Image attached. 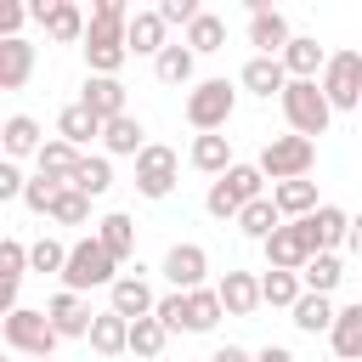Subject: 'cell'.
Returning a JSON list of instances; mask_svg holds the SVG:
<instances>
[{
    "mask_svg": "<svg viewBox=\"0 0 362 362\" xmlns=\"http://www.w3.org/2000/svg\"><path fill=\"white\" fill-rule=\"evenodd\" d=\"M130 6L124 0H96L90 6V28H85V74H107L119 79V68L130 62V45H124V28H130Z\"/></svg>",
    "mask_w": 362,
    "mask_h": 362,
    "instance_id": "cell-1",
    "label": "cell"
},
{
    "mask_svg": "<svg viewBox=\"0 0 362 362\" xmlns=\"http://www.w3.org/2000/svg\"><path fill=\"white\" fill-rule=\"evenodd\" d=\"M255 198H266V175H260V164H232L221 181H209L204 209H209L215 221H238Z\"/></svg>",
    "mask_w": 362,
    "mask_h": 362,
    "instance_id": "cell-2",
    "label": "cell"
},
{
    "mask_svg": "<svg viewBox=\"0 0 362 362\" xmlns=\"http://www.w3.org/2000/svg\"><path fill=\"white\" fill-rule=\"evenodd\" d=\"M124 272H119V260L102 249V238L90 232V238H79L74 249H68V272H62V288H74V294H90V288H113Z\"/></svg>",
    "mask_w": 362,
    "mask_h": 362,
    "instance_id": "cell-3",
    "label": "cell"
},
{
    "mask_svg": "<svg viewBox=\"0 0 362 362\" xmlns=\"http://www.w3.org/2000/svg\"><path fill=\"white\" fill-rule=\"evenodd\" d=\"M232 107H238V90H232L226 79H198V85L187 90V102H181V113H187V124H192L198 136L226 130V124H232Z\"/></svg>",
    "mask_w": 362,
    "mask_h": 362,
    "instance_id": "cell-4",
    "label": "cell"
},
{
    "mask_svg": "<svg viewBox=\"0 0 362 362\" xmlns=\"http://www.w3.org/2000/svg\"><path fill=\"white\" fill-rule=\"evenodd\" d=\"M283 119H288L294 136L317 141V136L328 130V119H334V102L322 96L317 79H288V90H283Z\"/></svg>",
    "mask_w": 362,
    "mask_h": 362,
    "instance_id": "cell-5",
    "label": "cell"
},
{
    "mask_svg": "<svg viewBox=\"0 0 362 362\" xmlns=\"http://www.w3.org/2000/svg\"><path fill=\"white\" fill-rule=\"evenodd\" d=\"M255 164H260V175H266L272 187H277V181H305L311 164H317V141H305V136H294V130H288V136H272Z\"/></svg>",
    "mask_w": 362,
    "mask_h": 362,
    "instance_id": "cell-6",
    "label": "cell"
},
{
    "mask_svg": "<svg viewBox=\"0 0 362 362\" xmlns=\"http://www.w3.org/2000/svg\"><path fill=\"white\" fill-rule=\"evenodd\" d=\"M0 334H6V345L17 351V356H51L57 345H62V334L51 328V317L45 311H34V305H17V311H6V322H0Z\"/></svg>",
    "mask_w": 362,
    "mask_h": 362,
    "instance_id": "cell-7",
    "label": "cell"
},
{
    "mask_svg": "<svg viewBox=\"0 0 362 362\" xmlns=\"http://www.w3.org/2000/svg\"><path fill=\"white\" fill-rule=\"evenodd\" d=\"M317 85L334 102V113H362V51H334Z\"/></svg>",
    "mask_w": 362,
    "mask_h": 362,
    "instance_id": "cell-8",
    "label": "cell"
},
{
    "mask_svg": "<svg viewBox=\"0 0 362 362\" xmlns=\"http://www.w3.org/2000/svg\"><path fill=\"white\" fill-rule=\"evenodd\" d=\"M175 175H181V158H175V147H164V141H147L141 147V158H136V192L141 198H170L175 192Z\"/></svg>",
    "mask_w": 362,
    "mask_h": 362,
    "instance_id": "cell-9",
    "label": "cell"
},
{
    "mask_svg": "<svg viewBox=\"0 0 362 362\" xmlns=\"http://www.w3.org/2000/svg\"><path fill=\"white\" fill-rule=\"evenodd\" d=\"M260 249H266V272H305V260L317 255V243H311L305 221H283Z\"/></svg>",
    "mask_w": 362,
    "mask_h": 362,
    "instance_id": "cell-10",
    "label": "cell"
},
{
    "mask_svg": "<svg viewBox=\"0 0 362 362\" xmlns=\"http://www.w3.org/2000/svg\"><path fill=\"white\" fill-rule=\"evenodd\" d=\"M288 40H294L288 17L277 6H266V0H249V45H255V57H283Z\"/></svg>",
    "mask_w": 362,
    "mask_h": 362,
    "instance_id": "cell-11",
    "label": "cell"
},
{
    "mask_svg": "<svg viewBox=\"0 0 362 362\" xmlns=\"http://www.w3.org/2000/svg\"><path fill=\"white\" fill-rule=\"evenodd\" d=\"M158 272H164V283H170L175 294H192V288H204V272H209V249H204V243H170Z\"/></svg>",
    "mask_w": 362,
    "mask_h": 362,
    "instance_id": "cell-12",
    "label": "cell"
},
{
    "mask_svg": "<svg viewBox=\"0 0 362 362\" xmlns=\"http://www.w3.org/2000/svg\"><path fill=\"white\" fill-rule=\"evenodd\" d=\"M107 311H119V317H130V322H141V317H153L158 311V294H153V283H147V266L136 260V272H124L113 288H107Z\"/></svg>",
    "mask_w": 362,
    "mask_h": 362,
    "instance_id": "cell-13",
    "label": "cell"
},
{
    "mask_svg": "<svg viewBox=\"0 0 362 362\" xmlns=\"http://www.w3.org/2000/svg\"><path fill=\"white\" fill-rule=\"evenodd\" d=\"M28 11H34V23L45 28V40H57V45H85L90 17H85L74 0H45V6H28Z\"/></svg>",
    "mask_w": 362,
    "mask_h": 362,
    "instance_id": "cell-14",
    "label": "cell"
},
{
    "mask_svg": "<svg viewBox=\"0 0 362 362\" xmlns=\"http://www.w3.org/2000/svg\"><path fill=\"white\" fill-rule=\"evenodd\" d=\"M45 317H51V328H57L62 339H90V322H96L90 300L74 294V288H57V294L45 300Z\"/></svg>",
    "mask_w": 362,
    "mask_h": 362,
    "instance_id": "cell-15",
    "label": "cell"
},
{
    "mask_svg": "<svg viewBox=\"0 0 362 362\" xmlns=\"http://www.w3.org/2000/svg\"><path fill=\"white\" fill-rule=\"evenodd\" d=\"M238 85L249 90V96H260V102H283V90H288V68H283V57H249L243 62V74H238Z\"/></svg>",
    "mask_w": 362,
    "mask_h": 362,
    "instance_id": "cell-16",
    "label": "cell"
},
{
    "mask_svg": "<svg viewBox=\"0 0 362 362\" xmlns=\"http://www.w3.org/2000/svg\"><path fill=\"white\" fill-rule=\"evenodd\" d=\"M79 102H85L102 124H113V119H124V113H130V107H124V85H119V79H107V74H85Z\"/></svg>",
    "mask_w": 362,
    "mask_h": 362,
    "instance_id": "cell-17",
    "label": "cell"
},
{
    "mask_svg": "<svg viewBox=\"0 0 362 362\" xmlns=\"http://www.w3.org/2000/svg\"><path fill=\"white\" fill-rule=\"evenodd\" d=\"M124 45H130V57H153V62H158V51L170 45V23L158 17V6L130 17V28H124Z\"/></svg>",
    "mask_w": 362,
    "mask_h": 362,
    "instance_id": "cell-18",
    "label": "cell"
},
{
    "mask_svg": "<svg viewBox=\"0 0 362 362\" xmlns=\"http://www.w3.org/2000/svg\"><path fill=\"white\" fill-rule=\"evenodd\" d=\"M215 294H221V305H226V317H255L266 300H260V277L255 272H226L221 283H215Z\"/></svg>",
    "mask_w": 362,
    "mask_h": 362,
    "instance_id": "cell-19",
    "label": "cell"
},
{
    "mask_svg": "<svg viewBox=\"0 0 362 362\" xmlns=\"http://www.w3.org/2000/svg\"><path fill=\"white\" fill-rule=\"evenodd\" d=\"M45 141H51V136H45V130H40V119H28V113H11V119L0 124V147H6V158H11V164H17V158H28V153L40 158V147H45Z\"/></svg>",
    "mask_w": 362,
    "mask_h": 362,
    "instance_id": "cell-20",
    "label": "cell"
},
{
    "mask_svg": "<svg viewBox=\"0 0 362 362\" xmlns=\"http://www.w3.org/2000/svg\"><path fill=\"white\" fill-rule=\"evenodd\" d=\"M305 232H311L317 255H334L339 243H351V215H345L339 204H322L317 215H305Z\"/></svg>",
    "mask_w": 362,
    "mask_h": 362,
    "instance_id": "cell-21",
    "label": "cell"
},
{
    "mask_svg": "<svg viewBox=\"0 0 362 362\" xmlns=\"http://www.w3.org/2000/svg\"><path fill=\"white\" fill-rule=\"evenodd\" d=\"M328 57H334V51H322L317 34H294L288 51H283V68H288V79H322Z\"/></svg>",
    "mask_w": 362,
    "mask_h": 362,
    "instance_id": "cell-22",
    "label": "cell"
},
{
    "mask_svg": "<svg viewBox=\"0 0 362 362\" xmlns=\"http://www.w3.org/2000/svg\"><path fill=\"white\" fill-rule=\"evenodd\" d=\"M102 130H107V124H102V119H96L85 102H68V107L57 113V136H62L68 147H79V153H85L90 141H102Z\"/></svg>",
    "mask_w": 362,
    "mask_h": 362,
    "instance_id": "cell-23",
    "label": "cell"
},
{
    "mask_svg": "<svg viewBox=\"0 0 362 362\" xmlns=\"http://www.w3.org/2000/svg\"><path fill=\"white\" fill-rule=\"evenodd\" d=\"M153 74H158V85H187V90H192V85H198V79H192V74H198V57H192V45H187V40H181V45L170 40V45L158 51Z\"/></svg>",
    "mask_w": 362,
    "mask_h": 362,
    "instance_id": "cell-24",
    "label": "cell"
},
{
    "mask_svg": "<svg viewBox=\"0 0 362 362\" xmlns=\"http://www.w3.org/2000/svg\"><path fill=\"white\" fill-rule=\"evenodd\" d=\"M141 147H147V130H141L136 113H124V119H113L102 130V153L107 158H141Z\"/></svg>",
    "mask_w": 362,
    "mask_h": 362,
    "instance_id": "cell-25",
    "label": "cell"
},
{
    "mask_svg": "<svg viewBox=\"0 0 362 362\" xmlns=\"http://www.w3.org/2000/svg\"><path fill=\"white\" fill-rule=\"evenodd\" d=\"M272 204H277L283 221H305V215L322 209V204H317V181H277V187H272Z\"/></svg>",
    "mask_w": 362,
    "mask_h": 362,
    "instance_id": "cell-26",
    "label": "cell"
},
{
    "mask_svg": "<svg viewBox=\"0 0 362 362\" xmlns=\"http://www.w3.org/2000/svg\"><path fill=\"white\" fill-rule=\"evenodd\" d=\"M90 351H96V356H124V351H130V317L96 311V322H90Z\"/></svg>",
    "mask_w": 362,
    "mask_h": 362,
    "instance_id": "cell-27",
    "label": "cell"
},
{
    "mask_svg": "<svg viewBox=\"0 0 362 362\" xmlns=\"http://www.w3.org/2000/svg\"><path fill=\"white\" fill-rule=\"evenodd\" d=\"M334 356L339 362H362V300H351V305H339V317H334Z\"/></svg>",
    "mask_w": 362,
    "mask_h": 362,
    "instance_id": "cell-28",
    "label": "cell"
},
{
    "mask_svg": "<svg viewBox=\"0 0 362 362\" xmlns=\"http://www.w3.org/2000/svg\"><path fill=\"white\" fill-rule=\"evenodd\" d=\"M34 74V45L28 40H0V90H23Z\"/></svg>",
    "mask_w": 362,
    "mask_h": 362,
    "instance_id": "cell-29",
    "label": "cell"
},
{
    "mask_svg": "<svg viewBox=\"0 0 362 362\" xmlns=\"http://www.w3.org/2000/svg\"><path fill=\"white\" fill-rule=\"evenodd\" d=\"M187 158H192V170H204V175H215V181L238 164V158H232V141H226L221 130H215V136H192V153H187Z\"/></svg>",
    "mask_w": 362,
    "mask_h": 362,
    "instance_id": "cell-30",
    "label": "cell"
},
{
    "mask_svg": "<svg viewBox=\"0 0 362 362\" xmlns=\"http://www.w3.org/2000/svg\"><path fill=\"white\" fill-rule=\"evenodd\" d=\"M96 238H102V249H107V255H113L119 266H124V260L136 255V221H130L124 209L102 215V221H96Z\"/></svg>",
    "mask_w": 362,
    "mask_h": 362,
    "instance_id": "cell-31",
    "label": "cell"
},
{
    "mask_svg": "<svg viewBox=\"0 0 362 362\" xmlns=\"http://www.w3.org/2000/svg\"><path fill=\"white\" fill-rule=\"evenodd\" d=\"M0 272H6L0 305H6V311H17V283L28 277V243H23V238H6V243H0Z\"/></svg>",
    "mask_w": 362,
    "mask_h": 362,
    "instance_id": "cell-32",
    "label": "cell"
},
{
    "mask_svg": "<svg viewBox=\"0 0 362 362\" xmlns=\"http://www.w3.org/2000/svg\"><path fill=\"white\" fill-rule=\"evenodd\" d=\"M288 317H294V328H300V334H334L339 305H334L328 294H300V305H294Z\"/></svg>",
    "mask_w": 362,
    "mask_h": 362,
    "instance_id": "cell-33",
    "label": "cell"
},
{
    "mask_svg": "<svg viewBox=\"0 0 362 362\" xmlns=\"http://www.w3.org/2000/svg\"><path fill=\"white\" fill-rule=\"evenodd\" d=\"M68 187H74V192H85V198H102V192L113 187V158H107V153H85Z\"/></svg>",
    "mask_w": 362,
    "mask_h": 362,
    "instance_id": "cell-34",
    "label": "cell"
},
{
    "mask_svg": "<svg viewBox=\"0 0 362 362\" xmlns=\"http://www.w3.org/2000/svg\"><path fill=\"white\" fill-rule=\"evenodd\" d=\"M79 158H85L79 147H68L62 136H51V141L40 147V158H34V164H40V175H51V181H74V170H79Z\"/></svg>",
    "mask_w": 362,
    "mask_h": 362,
    "instance_id": "cell-35",
    "label": "cell"
},
{
    "mask_svg": "<svg viewBox=\"0 0 362 362\" xmlns=\"http://www.w3.org/2000/svg\"><path fill=\"white\" fill-rule=\"evenodd\" d=\"M164 345H170V328H164L158 317L130 322V356H136V362H158V356H164Z\"/></svg>",
    "mask_w": 362,
    "mask_h": 362,
    "instance_id": "cell-36",
    "label": "cell"
},
{
    "mask_svg": "<svg viewBox=\"0 0 362 362\" xmlns=\"http://www.w3.org/2000/svg\"><path fill=\"white\" fill-rule=\"evenodd\" d=\"M187 45H192V57H215V51H226V17H215V11H204L187 34H181Z\"/></svg>",
    "mask_w": 362,
    "mask_h": 362,
    "instance_id": "cell-37",
    "label": "cell"
},
{
    "mask_svg": "<svg viewBox=\"0 0 362 362\" xmlns=\"http://www.w3.org/2000/svg\"><path fill=\"white\" fill-rule=\"evenodd\" d=\"M300 294H305L300 272H260V300H266V305L294 311V305H300Z\"/></svg>",
    "mask_w": 362,
    "mask_h": 362,
    "instance_id": "cell-38",
    "label": "cell"
},
{
    "mask_svg": "<svg viewBox=\"0 0 362 362\" xmlns=\"http://www.w3.org/2000/svg\"><path fill=\"white\" fill-rule=\"evenodd\" d=\"M221 317H226V305H221L215 288H192L187 294V334H209Z\"/></svg>",
    "mask_w": 362,
    "mask_h": 362,
    "instance_id": "cell-39",
    "label": "cell"
},
{
    "mask_svg": "<svg viewBox=\"0 0 362 362\" xmlns=\"http://www.w3.org/2000/svg\"><path fill=\"white\" fill-rule=\"evenodd\" d=\"M277 226H283V215H277V204H272V198H255V204L238 215V232H243V238H255V243H266Z\"/></svg>",
    "mask_w": 362,
    "mask_h": 362,
    "instance_id": "cell-40",
    "label": "cell"
},
{
    "mask_svg": "<svg viewBox=\"0 0 362 362\" xmlns=\"http://www.w3.org/2000/svg\"><path fill=\"white\" fill-rule=\"evenodd\" d=\"M68 249H74V243L34 238V243H28V272H40V277H62V272H68Z\"/></svg>",
    "mask_w": 362,
    "mask_h": 362,
    "instance_id": "cell-41",
    "label": "cell"
},
{
    "mask_svg": "<svg viewBox=\"0 0 362 362\" xmlns=\"http://www.w3.org/2000/svg\"><path fill=\"white\" fill-rule=\"evenodd\" d=\"M339 277H345L339 255H311V260H305V272H300L305 294H334V288H339Z\"/></svg>",
    "mask_w": 362,
    "mask_h": 362,
    "instance_id": "cell-42",
    "label": "cell"
},
{
    "mask_svg": "<svg viewBox=\"0 0 362 362\" xmlns=\"http://www.w3.org/2000/svg\"><path fill=\"white\" fill-rule=\"evenodd\" d=\"M45 221H57V226H85V221H90V198H85V192H74V187H62Z\"/></svg>",
    "mask_w": 362,
    "mask_h": 362,
    "instance_id": "cell-43",
    "label": "cell"
},
{
    "mask_svg": "<svg viewBox=\"0 0 362 362\" xmlns=\"http://www.w3.org/2000/svg\"><path fill=\"white\" fill-rule=\"evenodd\" d=\"M62 187H68V181H51V175H40V170H34V175H28V192H23V204H28L34 215H51V204H57V192H62Z\"/></svg>",
    "mask_w": 362,
    "mask_h": 362,
    "instance_id": "cell-44",
    "label": "cell"
},
{
    "mask_svg": "<svg viewBox=\"0 0 362 362\" xmlns=\"http://www.w3.org/2000/svg\"><path fill=\"white\" fill-rule=\"evenodd\" d=\"M153 317H158L170 334H187V294H175V288L158 294V311H153Z\"/></svg>",
    "mask_w": 362,
    "mask_h": 362,
    "instance_id": "cell-45",
    "label": "cell"
},
{
    "mask_svg": "<svg viewBox=\"0 0 362 362\" xmlns=\"http://www.w3.org/2000/svg\"><path fill=\"white\" fill-rule=\"evenodd\" d=\"M158 17H164L170 28H192V23L204 17V6H198V0H164V6H158Z\"/></svg>",
    "mask_w": 362,
    "mask_h": 362,
    "instance_id": "cell-46",
    "label": "cell"
},
{
    "mask_svg": "<svg viewBox=\"0 0 362 362\" xmlns=\"http://www.w3.org/2000/svg\"><path fill=\"white\" fill-rule=\"evenodd\" d=\"M28 17H34V11H28V6H17V0H6V6H0V40H23V34H17V28H23V23H28Z\"/></svg>",
    "mask_w": 362,
    "mask_h": 362,
    "instance_id": "cell-47",
    "label": "cell"
},
{
    "mask_svg": "<svg viewBox=\"0 0 362 362\" xmlns=\"http://www.w3.org/2000/svg\"><path fill=\"white\" fill-rule=\"evenodd\" d=\"M209 362H255V351H243V345H215Z\"/></svg>",
    "mask_w": 362,
    "mask_h": 362,
    "instance_id": "cell-48",
    "label": "cell"
},
{
    "mask_svg": "<svg viewBox=\"0 0 362 362\" xmlns=\"http://www.w3.org/2000/svg\"><path fill=\"white\" fill-rule=\"evenodd\" d=\"M255 362H294V351H288V345H260Z\"/></svg>",
    "mask_w": 362,
    "mask_h": 362,
    "instance_id": "cell-49",
    "label": "cell"
},
{
    "mask_svg": "<svg viewBox=\"0 0 362 362\" xmlns=\"http://www.w3.org/2000/svg\"><path fill=\"white\" fill-rule=\"evenodd\" d=\"M351 249L362 255V215H351Z\"/></svg>",
    "mask_w": 362,
    "mask_h": 362,
    "instance_id": "cell-50",
    "label": "cell"
},
{
    "mask_svg": "<svg viewBox=\"0 0 362 362\" xmlns=\"http://www.w3.org/2000/svg\"><path fill=\"white\" fill-rule=\"evenodd\" d=\"M34 362H51V356H34Z\"/></svg>",
    "mask_w": 362,
    "mask_h": 362,
    "instance_id": "cell-51",
    "label": "cell"
}]
</instances>
